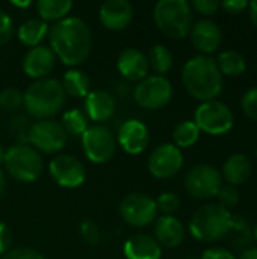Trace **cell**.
Returning a JSON list of instances; mask_svg holds the SVG:
<instances>
[{
    "label": "cell",
    "mask_w": 257,
    "mask_h": 259,
    "mask_svg": "<svg viewBox=\"0 0 257 259\" xmlns=\"http://www.w3.org/2000/svg\"><path fill=\"white\" fill-rule=\"evenodd\" d=\"M8 129H9V132L14 137H17L21 141L20 144H26L27 143V135H29L30 126H29V121H27L26 117H23V115L12 117L9 120V123H8Z\"/></svg>",
    "instance_id": "obj_32"
},
{
    "label": "cell",
    "mask_w": 257,
    "mask_h": 259,
    "mask_svg": "<svg viewBox=\"0 0 257 259\" xmlns=\"http://www.w3.org/2000/svg\"><path fill=\"white\" fill-rule=\"evenodd\" d=\"M123 252L127 259H161L162 256L159 243L147 234L130 237L124 243Z\"/></svg>",
    "instance_id": "obj_22"
},
{
    "label": "cell",
    "mask_w": 257,
    "mask_h": 259,
    "mask_svg": "<svg viewBox=\"0 0 257 259\" xmlns=\"http://www.w3.org/2000/svg\"><path fill=\"white\" fill-rule=\"evenodd\" d=\"M117 67L120 74L130 82L144 80L150 70L145 53L138 49H126L121 52L117 61Z\"/></svg>",
    "instance_id": "obj_19"
},
{
    "label": "cell",
    "mask_w": 257,
    "mask_h": 259,
    "mask_svg": "<svg viewBox=\"0 0 257 259\" xmlns=\"http://www.w3.org/2000/svg\"><path fill=\"white\" fill-rule=\"evenodd\" d=\"M85 109H86L85 112L86 117L100 124L114 117L117 109V102L111 93L105 90H95L86 96Z\"/></svg>",
    "instance_id": "obj_20"
},
{
    "label": "cell",
    "mask_w": 257,
    "mask_h": 259,
    "mask_svg": "<svg viewBox=\"0 0 257 259\" xmlns=\"http://www.w3.org/2000/svg\"><path fill=\"white\" fill-rule=\"evenodd\" d=\"M118 144L129 155H139L145 150L150 135L147 126L136 118L126 120L118 129Z\"/></svg>",
    "instance_id": "obj_15"
},
{
    "label": "cell",
    "mask_w": 257,
    "mask_h": 259,
    "mask_svg": "<svg viewBox=\"0 0 257 259\" xmlns=\"http://www.w3.org/2000/svg\"><path fill=\"white\" fill-rule=\"evenodd\" d=\"M182 80L186 91L201 103L215 100L223 91V74L215 59L206 55L194 56L185 64Z\"/></svg>",
    "instance_id": "obj_2"
},
{
    "label": "cell",
    "mask_w": 257,
    "mask_h": 259,
    "mask_svg": "<svg viewBox=\"0 0 257 259\" xmlns=\"http://www.w3.org/2000/svg\"><path fill=\"white\" fill-rule=\"evenodd\" d=\"M239 259H257V247H250L245 252H242V255Z\"/></svg>",
    "instance_id": "obj_45"
},
{
    "label": "cell",
    "mask_w": 257,
    "mask_h": 259,
    "mask_svg": "<svg viewBox=\"0 0 257 259\" xmlns=\"http://www.w3.org/2000/svg\"><path fill=\"white\" fill-rule=\"evenodd\" d=\"M56 64V56L50 47L45 46H36L32 47L24 59H23V71L26 76L39 80L47 77V74L53 70Z\"/></svg>",
    "instance_id": "obj_17"
},
{
    "label": "cell",
    "mask_w": 257,
    "mask_h": 259,
    "mask_svg": "<svg viewBox=\"0 0 257 259\" xmlns=\"http://www.w3.org/2000/svg\"><path fill=\"white\" fill-rule=\"evenodd\" d=\"M241 106L247 117L257 121V87L251 88L250 91H247L244 94V97L241 100Z\"/></svg>",
    "instance_id": "obj_36"
},
{
    "label": "cell",
    "mask_w": 257,
    "mask_h": 259,
    "mask_svg": "<svg viewBox=\"0 0 257 259\" xmlns=\"http://www.w3.org/2000/svg\"><path fill=\"white\" fill-rule=\"evenodd\" d=\"M248 9H250V18H251L253 24L257 27V0H253L251 3H248Z\"/></svg>",
    "instance_id": "obj_44"
},
{
    "label": "cell",
    "mask_w": 257,
    "mask_h": 259,
    "mask_svg": "<svg viewBox=\"0 0 257 259\" xmlns=\"http://www.w3.org/2000/svg\"><path fill=\"white\" fill-rule=\"evenodd\" d=\"M71 0H39L36 3V11L42 21H61L67 18V14L71 11Z\"/></svg>",
    "instance_id": "obj_27"
},
{
    "label": "cell",
    "mask_w": 257,
    "mask_h": 259,
    "mask_svg": "<svg viewBox=\"0 0 257 259\" xmlns=\"http://www.w3.org/2000/svg\"><path fill=\"white\" fill-rule=\"evenodd\" d=\"M156 206H158V211H161L164 215H173L180 206V199L174 193L167 191L158 197Z\"/></svg>",
    "instance_id": "obj_33"
},
{
    "label": "cell",
    "mask_w": 257,
    "mask_h": 259,
    "mask_svg": "<svg viewBox=\"0 0 257 259\" xmlns=\"http://www.w3.org/2000/svg\"><path fill=\"white\" fill-rule=\"evenodd\" d=\"M14 33V24H12V18L9 17V14L3 9H0V46L8 42L11 39Z\"/></svg>",
    "instance_id": "obj_38"
},
{
    "label": "cell",
    "mask_w": 257,
    "mask_h": 259,
    "mask_svg": "<svg viewBox=\"0 0 257 259\" xmlns=\"http://www.w3.org/2000/svg\"><path fill=\"white\" fill-rule=\"evenodd\" d=\"M217 197L220 200V206H223V208H226L229 211L239 203V191L232 185L223 187L220 190V193L217 194Z\"/></svg>",
    "instance_id": "obj_35"
},
{
    "label": "cell",
    "mask_w": 257,
    "mask_h": 259,
    "mask_svg": "<svg viewBox=\"0 0 257 259\" xmlns=\"http://www.w3.org/2000/svg\"><path fill=\"white\" fill-rule=\"evenodd\" d=\"M5 153H6V152H5V150L2 149V146H0V165L5 162Z\"/></svg>",
    "instance_id": "obj_48"
},
{
    "label": "cell",
    "mask_w": 257,
    "mask_h": 259,
    "mask_svg": "<svg viewBox=\"0 0 257 259\" xmlns=\"http://www.w3.org/2000/svg\"><path fill=\"white\" fill-rule=\"evenodd\" d=\"M194 123L200 132H206L209 135H224L233 127L235 117L226 103L209 100L203 102L197 108L194 114Z\"/></svg>",
    "instance_id": "obj_7"
},
{
    "label": "cell",
    "mask_w": 257,
    "mask_h": 259,
    "mask_svg": "<svg viewBox=\"0 0 257 259\" xmlns=\"http://www.w3.org/2000/svg\"><path fill=\"white\" fill-rule=\"evenodd\" d=\"M61 126L67 135H73V137H82L85 134V131L89 127L88 117L80 109H70V111L64 112Z\"/></svg>",
    "instance_id": "obj_28"
},
{
    "label": "cell",
    "mask_w": 257,
    "mask_h": 259,
    "mask_svg": "<svg viewBox=\"0 0 257 259\" xmlns=\"http://www.w3.org/2000/svg\"><path fill=\"white\" fill-rule=\"evenodd\" d=\"M155 240L159 246L179 247L185 240V228L174 215H161L155 223Z\"/></svg>",
    "instance_id": "obj_21"
},
{
    "label": "cell",
    "mask_w": 257,
    "mask_h": 259,
    "mask_svg": "<svg viewBox=\"0 0 257 259\" xmlns=\"http://www.w3.org/2000/svg\"><path fill=\"white\" fill-rule=\"evenodd\" d=\"M8 173L18 182H35L42 173V159L39 153L27 144H15L5 153V162Z\"/></svg>",
    "instance_id": "obj_6"
},
{
    "label": "cell",
    "mask_w": 257,
    "mask_h": 259,
    "mask_svg": "<svg viewBox=\"0 0 257 259\" xmlns=\"http://www.w3.org/2000/svg\"><path fill=\"white\" fill-rule=\"evenodd\" d=\"M23 106V94L17 88H5L0 91V108L5 111H17Z\"/></svg>",
    "instance_id": "obj_31"
},
{
    "label": "cell",
    "mask_w": 257,
    "mask_h": 259,
    "mask_svg": "<svg viewBox=\"0 0 257 259\" xmlns=\"http://www.w3.org/2000/svg\"><path fill=\"white\" fill-rule=\"evenodd\" d=\"M62 88L65 96L71 97H86L91 93V80L82 70H68L62 79Z\"/></svg>",
    "instance_id": "obj_25"
},
{
    "label": "cell",
    "mask_w": 257,
    "mask_h": 259,
    "mask_svg": "<svg viewBox=\"0 0 257 259\" xmlns=\"http://www.w3.org/2000/svg\"><path fill=\"white\" fill-rule=\"evenodd\" d=\"M198 138H200V129L197 127L194 121H189V120L177 124L173 132L174 146L179 149H186V147L194 146L198 141Z\"/></svg>",
    "instance_id": "obj_30"
},
{
    "label": "cell",
    "mask_w": 257,
    "mask_h": 259,
    "mask_svg": "<svg viewBox=\"0 0 257 259\" xmlns=\"http://www.w3.org/2000/svg\"><path fill=\"white\" fill-rule=\"evenodd\" d=\"M191 6L203 15H214L221 8V3L218 0H194Z\"/></svg>",
    "instance_id": "obj_40"
},
{
    "label": "cell",
    "mask_w": 257,
    "mask_h": 259,
    "mask_svg": "<svg viewBox=\"0 0 257 259\" xmlns=\"http://www.w3.org/2000/svg\"><path fill=\"white\" fill-rule=\"evenodd\" d=\"M48 24L41 18H29L23 21L18 27V39L27 47H36L47 36Z\"/></svg>",
    "instance_id": "obj_24"
},
{
    "label": "cell",
    "mask_w": 257,
    "mask_h": 259,
    "mask_svg": "<svg viewBox=\"0 0 257 259\" xmlns=\"http://www.w3.org/2000/svg\"><path fill=\"white\" fill-rule=\"evenodd\" d=\"M217 67L223 76H230L236 77L245 73L247 70V61L245 58L235 52V50H224L218 55L217 58Z\"/></svg>",
    "instance_id": "obj_26"
},
{
    "label": "cell",
    "mask_w": 257,
    "mask_h": 259,
    "mask_svg": "<svg viewBox=\"0 0 257 259\" xmlns=\"http://www.w3.org/2000/svg\"><path fill=\"white\" fill-rule=\"evenodd\" d=\"M189 35H191L192 46L206 56L215 52L221 46V41H223L221 29L218 27L217 23L211 20H201L192 24Z\"/></svg>",
    "instance_id": "obj_18"
},
{
    "label": "cell",
    "mask_w": 257,
    "mask_h": 259,
    "mask_svg": "<svg viewBox=\"0 0 257 259\" xmlns=\"http://www.w3.org/2000/svg\"><path fill=\"white\" fill-rule=\"evenodd\" d=\"M173 97V85L165 76L153 74L141 80L133 93L138 106L150 111L161 109L170 103Z\"/></svg>",
    "instance_id": "obj_8"
},
{
    "label": "cell",
    "mask_w": 257,
    "mask_h": 259,
    "mask_svg": "<svg viewBox=\"0 0 257 259\" xmlns=\"http://www.w3.org/2000/svg\"><path fill=\"white\" fill-rule=\"evenodd\" d=\"M67 134L61 123L55 120H38L29 129L27 143L42 153H58L67 144Z\"/></svg>",
    "instance_id": "obj_10"
},
{
    "label": "cell",
    "mask_w": 257,
    "mask_h": 259,
    "mask_svg": "<svg viewBox=\"0 0 257 259\" xmlns=\"http://www.w3.org/2000/svg\"><path fill=\"white\" fill-rule=\"evenodd\" d=\"M183 167V155L179 147L171 143L158 146L148 158V170L158 179H170Z\"/></svg>",
    "instance_id": "obj_13"
},
{
    "label": "cell",
    "mask_w": 257,
    "mask_h": 259,
    "mask_svg": "<svg viewBox=\"0 0 257 259\" xmlns=\"http://www.w3.org/2000/svg\"><path fill=\"white\" fill-rule=\"evenodd\" d=\"M53 181L64 188H77L85 182L86 173L82 162L70 155H58L48 164Z\"/></svg>",
    "instance_id": "obj_14"
},
{
    "label": "cell",
    "mask_w": 257,
    "mask_h": 259,
    "mask_svg": "<svg viewBox=\"0 0 257 259\" xmlns=\"http://www.w3.org/2000/svg\"><path fill=\"white\" fill-rule=\"evenodd\" d=\"M3 191H5V176H3V173L0 170V197L3 194Z\"/></svg>",
    "instance_id": "obj_47"
},
{
    "label": "cell",
    "mask_w": 257,
    "mask_h": 259,
    "mask_svg": "<svg viewBox=\"0 0 257 259\" xmlns=\"http://www.w3.org/2000/svg\"><path fill=\"white\" fill-rule=\"evenodd\" d=\"M221 8L229 14H239L248 8V2H245V0H226L221 3Z\"/></svg>",
    "instance_id": "obj_43"
},
{
    "label": "cell",
    "mask_w": 257,
    "mask_h": 259,
    "mask_svg": "<svg viewBox=\"0 0 257 259\" xmlns=\"http://www.w3.org/2000/svg\"><path fill=\"white\" fill-rule=\"evenodd\" d=\"M86 158L94 164H105L111 161L117 150V140L109 127L103 124L89 126L80 137Z\"/></svg>",
    "instance_id": "obj_9"
},
{
    "label": "cell",
    "mask_w": 257,
    "mask_h": 259,
    "mask_svg": "<svg viewBox=\"0 0 257 259\" xmlns=\"http://www.w3.org/2000/svg\"><path fill=\"white\" fill-rule=\"evenodd\" d=\"M91 46V29L79 17H67L50 29V49L65 65L74 67L86 61Z\"/></svg>",
    "instance_id": "obj_1"
},
{
    "label": "cell",
    "mask_w": 257,
    "mask_h": 259,
    "mask_svg": "<svg viewBox=\"0 0 257 259\" xmlns=\"http://www.w3.org/2000/svg\"><path fill=\"white\" fill-rule=\"evenodd\" d=\"M65 103V93L59 80L44 77L32 82L23 94V106L27 114L38 120H48Z\"/></svg>",
    "instance_id": "obj_3"
},
{
    "label": "cell",
    "mask_w": 257,
    "mask_h": 259,
    "mask_svg": "<svg viewBox=\"0 0 257 259\" xmlns=\"http://www.w3.org/2000/svg\"><path fill=\"white\" fill-rule=\"evenodd\" d=\"M185 187L195 199H211L223 188V176L215 167L209 164H198L188 171Z\"/></svg>",
    "instance_id": "obj_11"
},
{
    "label": "cell",
    "mask_w": 257,
    "mask_h": 259,
    "mask_svg": "<svg viewBox=\"0 0 257 259\" xmlns=\"http://www.w3.org/2000/svg\"><path fill=\"white\" fill-rule=\"evenodd\" d=\"M158 29L174 39L185 38L192 27V8L186 0H159L153 9Z\"/></svg>",
    "instance_id": "obj_5"
},
{
    "label": "cell",
    "mask_w": 257,
    "mask_h": 259,
    "mask_svg": "<svg viewBox=\"0 0 257 259\" xmlns=\"http://www.w3.org/2000/svg\"><path fill=\"white\" fill-rule=\"evenodd\" d=\"M251 161L247 155L235 153L223 165V178L232 185H242L251 175Z\"/></svg>",
    "instance_id": "obj_23"
},
{
    "label": "cell",
    "mask_w": 257,
    "mask_h": 259,
    "mask_svg": "<svg viewBox=\"0 0 257 259\" xmlns=\"http://www.w3.org/2000/svg\"><path fill=\"white\" fill-rule=\"evenodd\" d=\"M120 214L127 225L133 228H145L158 219L156 200L142 193H132L123 199Z\"/></svg>",
    "instance_id": "obj_12"
},
{
    "label": "cell",
    "mask_w": 257,
    "mask_h": 259,
    "mask_svg": "<svg viewBox=\"0 0 257 259\" xmlns=\"http://www.w3.org/2000/svg\"><path fill=\"white\" fill-rule=\"evenodd\" d=\"M233 214L220 205H206L195 211L191 219L189 231L198 241H218L230 234Z\"/></svg>",
    "instance_id": "obj_4"
},
{
    "label": "cell",
    "mask_w": 257,
    "mask_h": 259,
    "mask_svg": "<svg viewBox=\"0 0 257 259\" xmlns=\"http://www.w3.org/2000/svg\"><path fill=\"white\" fill-rule=\"evenodd\" d=\"M80 235L83 241L89 246H97L100 243V229L89 220L82 222L80 225Z\"/></svg>",
    "instance_id": "obj_37"
},
{
    "label": "cell",
    "mask_w": 257,
    "mask_h": 259,
    "mask_svg": "<svg viewBox=\"0 0 257 259\" xmlns=\"http://www.w3.org/2000/svg\"><path fill=\"white\" fill-rule=\"evenodd\" d=\"M230 232L233 234V244L236 247H241L248 243V238H250L248 225L241 217H233V225H232Z\"/></svg>",
    "instance_id": "obj_34"
},
{
    "label": "cell",
    "mask_w": 257,
    "mask_h": 259,
    "mask_svg": "<svg viewBox=\"0 0 257 259\" xmlns=\"http://www.w3.org/2000/svg\"><path fill=\"white\" fill-rule=\"evenodd\" d=\"M200 259H236L235 255L226 249H220V247H212L203 252Z\"/></svg>",
    "instance_id": "obj_42"
},
{
    "label": "cell",
    "mask_w": 257,
    "mask_h": 259,
    "mask_svg": "<svg viewBox=\"0 0 257 259\" xmlns=\"http://www.w3.org/2000/svg\"><path fill=\"white\" fill-rule=\"evenodd\" d=\"M148 65L159 74L164 76L170 68L173 67V53L170 49L164 44H156L150 49V53L147 56Z\"/></svg>",
    "instance_id": "obj_29"
},
{
    "label": "cell",
    "mask_w": 257,
    "mask_h": 259,
    "mask_svg": "<svg viewBox=\"0 0 257 259\" xmlns=\"http://www.w3.org/2000/svg\"><path fill=\"white\" fill-rule=\"evenodd\" d=\"M101 24L109 30H123L133 20V6L129 0H108L98 12Z\"/></svg>",
    "instance_id": "obj_16"
},
{
    "label": "cell",
    "mask_w": 257,
    "mask_h": 259,
    "mask_svg": "<svg viewBox=\"0 0 257 259\" xmlns=\"http://www.w3.org/2000/svg\"><path fill=\"white\" fill-rule=\"evenodd\" d=\"M256 238H257V228H256Z\"/></svg>",
    "instance_id": "obj_49"
},
{
    "label": "cell",
    "mask_w": 257,
    "mask_h": 259,
    "mask_svg": "<svg viewBox=\"0 0 257 259\" xmlns=\"http://www.w3.org/2000/svg\"><path fill=\"white\" fill-rule=\"evenodd\" d=\"M11 3H12V6H17V8H27V6H30L29 0L27 2H15V0H12Z\"/></svg>",
    "instance_id": "obj_46"
},
{
    "label": "cell",
    "mask_w": 257,
    "mask_h": 259,
    "mask_svg": "<svg viewBox=\"0 0 257 259\" xmlns=\"http://www.w3.org/2000/svg\"><path fill=\"white\" fill-rule=\"evenodd\" d=\"M2 259H44L42 255L35 250V249H29V247H18V249H12L9 252H6Z\"/></svg>",
    "instance_id": "obj_39"
},
{
    "label": "cell",
    "mask_w": 257,
    "mask_h": 259,
    "mask_svg": "<svg viewBox=\"0 0 257 259\" xmlns=\"http://www.w3.org/2000/svg\"><path fill=\"white\" fill-rule=\"evenodd\" d=\"M11 243H12L11 229L5 223L0 222V255H5L6 252H9Z\"/></svg>",
    "instance_id": "obj_41"
}]
</instances>
